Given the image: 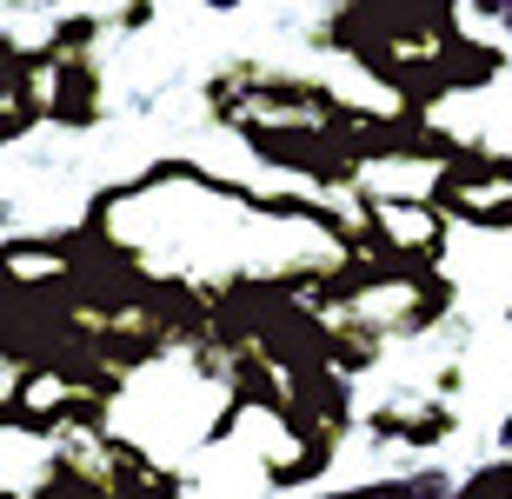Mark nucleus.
Wrapping results in <instances>:
<instances>
[{
    "mask_svg": "<svg viewBox=\"0 0 512 499\" xmlns=\"http://www.w3.org/2000/svg\"><path fill=\"white\" fill-rule=\"evenodd\" d=\"M313 499H453V480L439 466H419V473H386V480H360V486L313 493Z\"/></svg>",
    "mask_w": 512,
    "mask_h": 499,
    "instance_id": "f03ea898",
    "label": "nucleus"
},
{
    "mask_svg": "<svg viewBox=\"0 0 512 499\" xmlns=\"http://www.w3.org/2000/svg\"><path fill=\"white\" fill-rule=\"evenodd\" d=\"M493 446H499V453H506V460H512V406H506V420H499V433H493Z\"/></svg>",
    "mask_w": 512,
    "mask_h": 499,
    "instance_id": "20e7f679",
    "label": "nucleus"
},
{
    "mask_svg": "<svg viewBox=\"0 0 512 499\" xmlns=\"http://www.w3.org/2000/svg\"><path fill=\"white\" fill-rule=\"evenodd\" d=\"M207 7H213V14H220V7H240V0H207Z\"/></svg>",
    "mask_w": 512,
    "mask_h": 499,
    "instance_id": "39448f33",
    "label": "nucleus"
},
{
    "mask_svg": "<svg viewBox=\"0 0 512 499\" xmlns=\"http://www.w3.org/2000/svg\"><path fill=\"white\" fill-rule=\"evenodd\" d=\"M453 499H512V460H506V453H493V460H479L473 473H459Z\"/></svg>",
    "mask_w": 512,
    "mask_h": 499,
    "instance_id": "7ed1b4c3",
    "label": "nucleus"
},
{
    "mask_svg": "<svg viewBox=\"0 0 512 499\" xmlns=\"http://www.w3.org/2000/svg\"><path fill=\"white\" fill-rule=\"evenodd\" d=\"M100 107H107V80H100L94 60L87 54L47 60V127H60V134H87V127H100Z\"/></svg>",
    "mask_w": 512,
    "mask_h": 499,
    "instance_id": "f257e3e1",
    "label": "nucleus"
}]
</instances>
